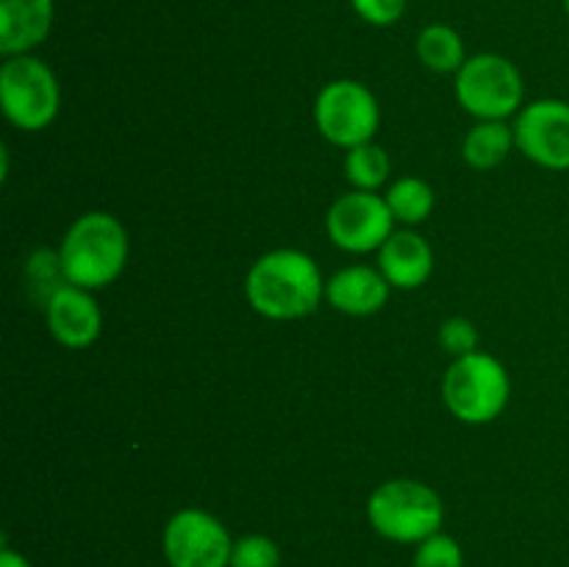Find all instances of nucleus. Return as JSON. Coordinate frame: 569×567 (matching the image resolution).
Wrapping results in <instances>:
<instances>
[{"label":"nucleus","mask_w":569,"mask_h":567,"mask_svg":"<svg viewBox=\"0 0 569 567\" xmlns=\"http://www.w3.org/2000/svg\"><path fill=\"white\" fill-rule=\"evenodd\" d=\"M244 298L267 320H300L326 298V278L309 253L278 248L250 265Z\"/></svg>","instance_id":"f257e3e1"},{"label":"nucleus","mask_w":569,"mask_h":567,"mask_svg":"<svg viewBox=\"0 0 569 567\" xmlns=\"http://www.w3.org/2000/svg\"><path fill=\"white\" fill-rule=\"evenodd\" d=\"M128 250H131L128 231L114 215L87 211L72 220L61 239V270L67 281L94 292L120 278V272L126 270Z\"/></svg>","instance_id":"f03ea898"},{"label":"nucleus","mask_w":569,"mask_h":567,"mask_svg":"<svg viewBox=\"0 0 569 567\" xmlns=\"http://www.w3.org/2000/svg\"><path fill=\"white\" fill-rule=\"evenodd\" d=\"M367 520L389 543L420 545L445 526V504L439 493L415 478H392L372 489Z\"/></svg>","instance_id":"7ed1b4c3"},{"label":"nucleus","mask_w":569,"mask_h":567,"mask_svg":"<svg viewBox=\"0 0 569 567\" xmlns=\"http://www.w3.org/2000/svg\"><path fill=\"white\" fill-rule=\"evenodd\" d=\"M511 398V378L503 361L476 350L453 359L442 381V400L456 420L487 426L498 420Z\"/></svg>","instance_id":"20e7f679"},{"label":"nucleus","mask_w":569,"mask_h":567,"mask_svg":"<svg viewBox=\"0 0 569 567\" xmlns=\"http://www.w3.org/2000/svg\"><path fill=\"white\" fill-rule=\"evenodd\" d=\"M0 106L14 128L42 131L59 117V78L33 53L9 56L0 67Z\"/></svg>","instance_id":"39448f33"},{"label":"nucleus","mask_w":569,"mask_h":567,"mask_svg":"<svg viewBox=\"0 0 569 567\" xmlns=\"http://www.w3.org/2000/svg\"><path fill=\"white\" fill-rule=\"evenodd\" d=\"M526 83L506 56L476 53L456 72V100L478 120H509L520 115Z\"/></svg>","instance_id":"423d86ee"},{"label":"nucleus","mask_w":569,"mask_h":567,"mask_svg":"<svg viewBox=\"0 0 569 567\" xmlns=\"http://www.w3.org/2000/svg\"><path fill=\"white\" fill-rule=\"evenodd\" d=\"M315 122L322 137L337 148H356L372 142L381 126L378 98L353 78L326 83L315 100Z\"/></svg>","instance_id":"0eeeda50"},{"label":"nucleus","mask_w":569,"mask_h":567,"mask_svg":"<svg viewBox=\"0 0 569 567\" xmlns=\"http://www.w3.org/2000/svg\"><path fill=\"white\" fill-rule=\"evenodd\" d=\"M161 548L170 567H231L233 539L211 511L189 506L167 520Z\"/></svg>","instance_id":"6e6552de"},{"label":"nucleus","mask_w":569,"mask_h":567,"mask_svg":"<svg viewBox=\"0 0 569 567\" xmlns=\"http://www.w3.org/2000/svg\"><path fill=\"white\" fill-rule=\"evenodd\" d=\"M326 231L328 239L348 253H372L395 233V217L383 195L350 189L328 209Z\"/></svg>","instance_id":"1a4fd4ad"},{"label":"nucleus","mask_w":569,"mask_h":567,"mask_svg":"<svg viewBox=\"0 0 569 567\" xmlns=\"http://www.w3.org/2000/svg\"><path fill=\"white\" fill-rule=\"evenodd\" d=\"M515 142L526 159L545 170H569V103L542 98L522 106L515 120Z\"/></svg>","instance_id":"9d476101"},{"label":"nucleus","mask_w":569,"mask_h":567,"mask_svg":"<svg viewBox=\"0 0 569 567\" xmlns=\"http://www.w3.org/2000/svg\"><path fill=\"white\" fill-rule=\"evenodd\" d=\"M44 317L56 342L70 350L89 348L103 328V315L94 295L76 284H64L50 295L44 304Z\"/></svg>","instance_id":"9b49d317"},{"label":"nucleus","mask_w":569,"mask_h":567,"mask_svg":"<svg viewBox=\"0 0 569 567\" xmlns=\"http://www.w3.org/2000/svg\"><path fill=\"white\" fill-rule=\"evenodd\" d=\"M389 281L378 267L353 265L333 272L326 281V300L350 317H370L389 300Z\"/></svg>","instance_id":"f8f14e48"},{"label":"nucleus","mask_w":569,"mask_h":567,"mask_svg":"<svg viewBox=\"0 0 569 567\" xmlns=\"http://www.w3.org/2000/svg\"><path fill=\"white\" fill-rule=\"evenodd\" d=\"M378 270L395 289H420L433 272V250L411 228H395L378 250Z\"/></svg>","instance_id":"ddd939ff"},{"label":"nucleus","mask_w":569,"mask_h":567,"mask_svg":"<svg viewBox=\"0 0 569 567\" xmlns=\"http://www.w3.org/2000/svg\"><path fill=\"white\" fill-rule=\"evenodd\" d=\"M53 0H0V53L22 56L48 39Z\"/></svg>","instance_id":"4468645a"},{"label":"nucleus","mask_w":569,"mask_h":567,"mask_svg":"<svg viewBox=\"0 0 569 567\" xmlns=\"http://www.w3.org/2000/svg\"><path fill=\"white\" fill-rule=\"evenodd\" d=\"M511 148H517L515 126H509L506 120H478L467 131L461 156L472 170H495L498 165H503Z\"/></svg>","instance_id":"2eb2a0df"},{"label":"nucleus","mask_w":569,"mask_h":567,"mask_svg":"<svg viewBox=\"0 0 569 567\" xmlns=\"http://www.w3.org/2000/svg\"><path fill=\"white\" fill-rule=\"evenodd\" d=\"M417 56L433 72H459L467 61L459 31L445 26V22L422 28L420 37H417Z\"/></svg>","instance_id":"dca6fc26"},{"label":"nucleus","mask_w":569,"mask_h":567,"mask_svg":"<svg viewBox=\"0 0 569 567\" xmlns=\"http://www.w3.org/2000/svg\"><path fill=\"white\" fill-rule=\"evenodd\" d=\"M383 198H387L395 222L409 228L426 222L431 217L433 206H437V195H433L431 183L415 176H403L400 181H395Z\"/></svg>","instance_id":"f3484780"},{"label":"nucleus","mask_w":569,"mask_h":567,"mask_svg":"<svg viewBox=\"0 0 569 567\" xmlns=\"http://www.w3.org/2000/svg\"><path fill=\"white\" fill-rule=\"evenodd\" d=\"M389 172H392V161L381 145L365 142L345 153V178L353 183V189L378 192L387 183Z\"/></svg>","instance_id":"a211bd4d"},{"label":"nucleus","mask_w":569,"mask_h":567,"mask_svg":"<svg viewBox=\"0 0 569 567\" xmlns=\"http://www.w3.org/2000/svg\"><path fill=\"white\" fill-rule=\"evenodd\" d=\"M231 567H281V548L267 534H248L233 543Z\"/></svg>","instance_id":"6ab92c4d"},{"label":"nucleus","mask_w":569,"mask_h":567,"mask_svg":"<svg viewBox=\"0 0 569 567\" xmlns=\"http://www.w3.org/2000/svg\"><path fill=\"white\" fill-rule=\"evenodd\" d=\"M411 567H465V550L450 534L437 531L417 545Z\"/></svg>","instance_id":"aec40b11"},{"label":"nucleus","mask_w":569,"mask_h":567,"mask_svg":"<svg viewBox=\"0 0 569 567\" xmlns=\"http://www.w3.org/2000/svg\"><path fill=\"white\" fill-rule=\"evenodd\" d=\"M439 342L450 356H467L478 350V328L467 317H450L439 328Z\"/></svg>","instance_id":"412c9836"},{"label":"nucleus","mask_w":569,"mask_h":567,"mask_svg":"<svg viewBox=\"0 0 569 567\" xmlns=\"http://www.w3.org/2000/svg\"><path fill=\"white\" fill-rule=\"evenodd\" d=\"M356 14L376 28L395 26L406 14V0H350Z\"/></svg>","instance_id":"4be33fe9"},{"label":"nucleus","mask_w":569,"mask_h":567,"mask_svg":"<svg viewBox=\"0 0 569 567\" xmlns=\"http://www.w3.org/2000/svg\"><path fill=\"white\" fill-rule=\"evenodd\" d=\"M0 567H31V561H28L22 554H17V550L6 548L3 545V550H0Z\"/></svg>","instance_id":"5701e85b"},{"label":"nucleus","mask_w":569,"mask_h":567,"mask_svg":"<svg viewBox=\"0 0 569 567\" xmlns=\"http://www.w3.org/2000/svg\"><path fill=\"white\" fill-rule=\"evenodd\" d=\"M561 3H565V11L569 14V0H561Z\"/></svg>","instance_id":"b1692460"}]
</instances>
